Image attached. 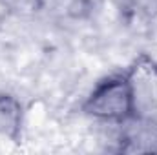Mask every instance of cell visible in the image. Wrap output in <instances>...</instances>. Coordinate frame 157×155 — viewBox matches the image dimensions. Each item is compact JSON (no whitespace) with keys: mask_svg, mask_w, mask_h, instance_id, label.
<instances>
[{"mask_svg":"<svg viewBox=\"0 0 157 155\" xmlns=\"http://www.w3.org/2000/svg\"><path fill=\"white\" fill-rule=\"evenodd\" d=\"M84 115L108 124H122L139 113L133 70L104 77L82 102Z\"/></svg>","mask_w":157,"mask_h":155,"instance_id":"6da1fadb","label":"cell"},{"mask_svg":"<svg viewBox=\"0 0 157 155\" xmlns=\"http://www.w3.org/2000/svg\"><path fill=\"white\" fill-rule=\"evenodd\" d=\"M117 150L124 153H157V120L150 115L137 113L119 124Z\"/></svg>","mask_w":157,"mask_h":155,"instance_id":"7a4b0ae2","label":"cell"},{"mask_svg":"<svg viewBox=\"0 0 157 155\" xmlns=\"http://www.w3.org/2000/svg\"><path fill=\"white\" fill-rule=\"evenodd\" d=\"M24 108L20 100L9 93H0V141L18 144L22 137Z\"/></svg>","mask_w":157,"mask_h":155,"instance_id":"3957f363","label":"cell"},{"mask_svg":"<svg viewBox=\"0 0 157 155\" xmlns=\"http://www.w3.org/2000/svg\"><path fill=\"white\" fill-rule=\"evenodd\" d=\"M121 11L132 17H154L157 15V0H115Z\"/></svg>","mask_w":157,"mask_h":155,"instance_id":"277c9868","label":"cell"},{"mask_svg":"<svg viewBox=\"0 0 157 155\" xmlns=\"http://www.w3.org/2000/svg\"><path fill=\"white\" fill-rule=\"evenodd\" d=\"M6 9H9L15 15H33L40 11L46 4V0H0Z\"/></svg>","mask_w":157,"mask_h":155,"instance_id":"5b68a950","label":"cell"}]
</instances>
